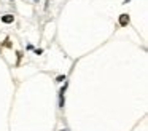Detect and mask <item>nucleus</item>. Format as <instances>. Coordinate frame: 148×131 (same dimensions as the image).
<instances>
[{
	"label": "nucleus",
	"mask_w": 148,
	"mask_h": 131,
	"mask_svg": "<svg viewBox=\"0 0 148 131\" xmlns=\"http://www.w3.org/2000/svg\"><path fill=\"white\" fill-rule=\"evenodd\" d=\"M127 24H129V16L127 15H121L119 16V26L124 27V26H127Z\"/></svg>",
	"instance_id": "obj_1"
},
{
	"label": "nucleus",
	"mask_w": 148,
	"mask_h": 131,
	"mask_svg": "<svg viewBox=\"0 0 148 131\" xmlns=\"http://www.w3.org/2000/svg\"><path fill=\"white\" fill-rule=\"evenodd\" d=\"M2 21H3L5 24H11V22L14 21V16L13 15H5V16H2Z\"/></svg>",
	"instance_id": "obj_2"
},
{
	"label": "nucleus",
	"mask_w": 148,
	"mask_h": 131,
	"mask_svg": "<svg viewBox=\"0 0 148 131\" xmlns=\"http://www.w3.org/2000/svg\"><path fill=\"white\" fill-rule=\"evenodd\" d=\"M62 131H69V130H62Z\"/></svg>",
	"instance_id": "obj_3"
},
{
	"label": "nucleus",
	"mask_w": 148,
	"mask_h": 131,
	"mask_svg": "<svg viewBox=\"0 0 148 131\" xmlns=\"http://www.w3.org/2000/svg\"><path fill=\"white\" fill-rule=\"evenodd\" d=\"M37 2H38V0H37Z\"/></svg>",
	"instance_id": "obj_4"
}]
</instances>
